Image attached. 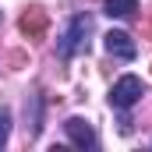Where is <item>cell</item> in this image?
<instances>
[{
	"mask_svg": "<svg viewBox=\"0 0 152 152\" xmlns=\"http://www.w3.org/2000/svg\"><path fill=\"white\" fill-rule=\"evenodd\" d=\"M7 134H11V110L0 106V149L7 145Z\"/></svg>",
	"mask_w": 152,
	"mask_h": 152,
	"instance_id": "ba28073f",
	"label": "cell"
},
{
	"mask_svg": "<svg viewBox=\"0 0 152 152\" xmlns=\"http://www.w3.org/2000/svg\"><path fill=\"white\" fill-rule=\"evenodd\" d=\"M138 11V0H106L103 4V14H110V18H131Z\"/></svg>",
	"mask_w": 152,
	"mask_h": 152,
	"instance_id": "52a82bcc",
	"label": "cell"
},
{
	"mask_svg": "<svg viewBox=\"0 0 152 152\" xmlns=\"http://www.w3.org/2000/svg\"><path fill=\"white\" fill-rule=\"evenodd\" d=\"M145 36L152 39V18H149V21H145Z\"/></svg>",
	"mask_w": 152,
	"mask_h": 152,
	"instance_id": "9c48e42d",
	"label": "cell"
},
{
	"mask_svg": "<svg viewBox=\"0 0 152 152\" xmlns=\"http://www.w3.org/2000/svg\"><path fill=\"white\" fill-rule=\"evenodd\" d=\"M88 32H92V18H88V14H75V18L67 21L60 42H57V53H60L64 60H71L75 53L88 50Z\"/></svg>",
	"mask_w": 152,
	"mask_h": 152,
	"instance_id": "6da1fadb",
	"label": "cell"
},
{
	"mask_svg": "<svg viewBox=\"0 0 152 152\" xmlns=\"http://www.w3.org/2000/svg\"><path fill=\"white\" fill-rule=\"evenodd\" d=\"M46 25H50V18H46L42 7H28V11L18 18V32L25 39H42L46 36Z\"/></svg>",
	"mask_w": 152,
	"mask_h": 152,
	"instance_id": "277c9868",
	"label": "cell"
},
{
	"mask_svg": "<svg viewBox=\"0 0 152 152\" xmlns=\"http://www.w3.org/2000/svg\"><path fill=\"white\" fill-rule=\"evenodd\" d=\"M142 96H145V85H142V78L124 75V78L113 85V88H110V106H113V110H131V106H134Z\"/></svg>",
	"mask_w": 152,
	"mask_h": 152,
	"instance_id": "7a4b0ae2",
	"label": "cell"
},
{
	"mask_svg": "<svg viewBox=\"0 0 152 152\" xmlns=\"http://www.w3.org/2000/svg\"><path fill=\"white\" fill-rule=\"evenodd\" d=\"M64 134L71 138V145H78V149H88V152L99 145L96 127H92L85 117H67V120H64Z\"/></svg>",
	"mask_w": 152,
	"mask_h": 152,
	"instance_id": "3957f363",
	"label": "cell"
},
{
	"mask_svg": "<svg viewBox=\"0 0 152 152\" xmlns=\"http://www.w3.org/2000/svg\"><path fill=\"white\" fill-rule=\"evenodd\" d=\"M39 127H42V96H28L25 99V134H28V142L39 138Z\"/></svg>",
	"mask_w": 152,
	"mask_h": 152,
	"instance_id": "8992f818",
	"label": "cell"
},
{
	"mask_svg": "<svg viewBox=\"0 0 152 152\" xmlns=\"http://www.w3.org/2000/svg\"><path fill=\"white\" fill-rule=\"evenodd\" d=\"M103 39H106V53H110V57H117V60H134L138 46H134V39L127 36V32H120V28H110Z\"/></svg>",
	"mask_w": 152,
	"mask_h": 152,
	"instance_id": "5b68a950",
	"label": "cell"
}]
</instances>
